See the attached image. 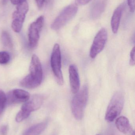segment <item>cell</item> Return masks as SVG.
I'll return each instance as SVG.
<instances>
[{
  "mask_svg": "<svg viewBox=\"0 0 135 135\" xmlns=\"http://www.w3.org/2000/svg\"><path fill=\"white\" fill-rule=\"evenodd\" d=\"M7 2H8V0H2V4L3 5L6 4H7Z\"/></svg>",
  "mask_w": 135,
  "mask_h": 135,
  "instance_id": "d4e9b609",
  "label": "cell"
},
{
  "mask_svg": "<svg viewBox=\"0 0 135 135\" xmlns=\"http://www.w3.org/2000/svg\"><path fill=\"white\" fill-rule=\"evenodd\" d=\"M1 40L3 46L6 47H11L12 46V40L10 36L7 32H2L1 36Z\"/></svg>",
  "mask_w": 135,
  "mask_h": 135,
  "instance_id": "9a60e30c",
  "label": "cell"
},
{
  "mask_svg": "<svg viewBox=\"0 0 135 135\" xmlns=\"http://www.w3.org/2000/svg\"><path fill=\"white\" fill-rule=\"evenodd\" d=\"M104 9V5L100 2L97 3L94 6L92 10V16L93 18H97Z\"/></svg>",
  "mask_w": 135,
  "mask_h": 135,
  "instance_id": "2e32d148",
  "label": "cell"
},
{
  "mask_svg": "<svg viewBox=\"0 0 135 135\" xmlns=\"http://www.w3.org/2000/svg\"><path fill=\"white\" fill-rule=\"evenodd\" d=\"M45 1L46 0H36V4L39 9H41L43 7Z\"/></svg>",
  "mask_w": 135,
  "mask_h": 135,
  "instance_id": "603a6c76",
  "label": "cell"
},
{
  "mask_svg": "<svg viewBox=\"0 0 135 135\" xmlns=\"http://www.w3.org/2000/svg\"><path fill=\"white\" fill-rule=\"evenodd\" d=\"M88 87L87 85H85L75 94L72 99L71 111L75 118L78 120H81L83 118L88 101Z\"/></svg>",
  "mask_w": 135,
  "mask_h": 135,
  "instance_id": "7a4b0ae2",
  "label": "cell"
},
{
  "mask_svg": "<svg viewBox=\"0 0 135 135\" xmlns=\"http://www.w3.org/2000/svg\"><path fill=\"white\" fill-rule=\"evenodd\" d=\"M44 98L41 95L36 94L29 98L21 107V110L18 113L16 120L18 123L27 119L32 112L39 109L43 102Z\"/></svg>",
  "mask_w": 135,
  "mask_h": 135,
  "instance_id": "277c9868",
  "label": "cell"
},
{
  "mask_svg": "<svg viewBox=\"0 0 135 135\" xmlns=\"http://www.w3.org/2000/svg\"><path fill=\"white\" fill-rule=\"evenodd\" d=\"M7 102L9 104L25 102L30 98V94L26 90L15 89L8 93L6 96Z\"/></svg>",
  "mask_w": 135,
  "mask_h": 135,
  "instance_id": "30bf717a",
  "label": "cell"
},
{
  "mask_svg": "<svg viewBox=\"0 0 135 135\" xmlns=\"http://www.w3.org/2000/svg\"><path fill=\"white\" fill-rule=\"evenodd\" d=\"M125 7L124 3L119 6L114 11L111 20V26L113 32L116 34L119 30L123 10Z\"/></svg>",
  "mask_w": 135,
  "mask_h": 135,
  "instance_id": "7c38bea8",
  "label": "cell"
},
{
  "mask_svg": "<svg viewBox=\"0 0 135 135\" xmlns=\"http://www.w3.org/2000/svg\"><path fill=\"white\" fill-rule=\"evenodd\" d=\"M78 7L74 4L69 5L63 10L51 25L54 30H58L65 26L77 13Z\"/></svg>",
  "mask_w": 135,
  "mask_h": 135,
  "instance_id": "5b68a950",
  "label": "cell"
},
{
  "mask_svg": "<svg viewBox=\"0 0 135 135\" xmlns=\"http://www.w3.org/2000/svg\"><path fill=\"white\" fill-rule=\"evenodd\" d=\"M29 70L30 74L21 81L20 84L24 88L34 89L41 84L43 77L41 62L36 55L32 57Z\"/></svg>",
  "mask_w": 135,
  "mask_h": 135,
  "instance_id": "6da1fadb",
  "label": "cell"
},
{
  "mask_svg": "<svg viewBox=\"0 0 135 135\" xmlns=\"http://www.w3.org/2000/svg\"><path fill=\"white\" fill-rule=\"evenodd\" d=\"M47 125L46 122L35 124L26 130L22 135H40L44 131Z\"/></svg>",
  "mask_w": 135,
  "mask_h": 135,
  "instance_id": "5bb4252c",
  "label": "cell"
},
{
  "mask_svg": "<svg viewBox=\"0 0 135 135\" xmlns=\"http://www.w3.org/2000/svg\"><path fill=\"white\" fill-rule=\"evenodd\" d=\"M91 0H75L76 4L78 5H85L90 2Z\"/></svg>",
  "mask_w": 135,
  "mask_h": 135,
  "instance_id": "7402d4cb",
  "label": "cell"
},
{
  "mask_svg": "<svg viewBox=\"0 0 135 135\" xmlns=\"http://www.w3.org/2000/svg\"><path fill=\"white\" fill-rule=\"evenodd\" d=\"M7 104V98L5 93L0 90V117L2 114Z\"/></svg>",
  "mask_w": 135,
  "mask_h": 135,
  "instance_id": "e0dca14e",
  "label": "cell"
},
{
  "mask_svg": "<svg viewBox=\"0 0 135 135\" xmlns=\"http://www.w3.org/2000/svg\"><path fill=\"white\" fill-rule=\"evenodd\" d=\"M10 1L13 4L17 6L25 1L26 0H10Z\"/></svg>",
  "mask_w": 135,
  "mask_h": 135,
  "instance_id": "cb8c5ba5",
  "label": "cell"
},
{
  "mask_svg": "<svg viewBox=\"0 0 135 135\" xmlns=\"http://www.w3.org/2000/svg\"><path fill=\"white\" fill-rule=\"evenodd\" d=\"M29 10L28 4L27 1L17 6L12 16V27L15 32L19 33L22 29L25 15Z\"/></svg>",
  "mask_w": 135,
  "mask_h": 135,
  "instance_id": "52a82bcc",
  "label": "cell"
},
{
  "mask_svg": "<svg viewBox=\"0 0 135 135\" xmlns=\"http://www.w3.org/2000/svg\"><path fill=\"white\" fill-rule=\"evenodd\" d=\"M130 64L131 66L135 65V47H134L130 53Z\"/></svg>",
  "mask_w": 135,
  "mask_h": 135,
  "instance_id": "d6986e66",
  "label": "cell"
},
{
  "mask_svg": "<svg viewBox=\"0 0 135 135\" xmlns=\"http://www.w3.org/2000/svg\"><path fill=\"white\" fill-rule=\"evenodd\" d=\"M8 127L6 125H3L0 129L1 135H6L8 132Z\"/></svg>",
  "mask_w": 135,
  "mask_h": 135,
  "instance_id": "44dd1931",
  "label": "cell"
},
{
  "mask_svg": "<svg viewBox=\"0 0 135 135\" xmlns=\"http://www.w3.org/2000/svg\"><path fill=\"white\" fill-rule=\"evenodd\" d=\"M124 102V95L122 92L117 91L115 93L107 108L105 113V120L108 122L114 121L121 113Z\"/></svg>",
  "mask_w": 135,
  "mask_h": 135,
  "instance_id": "3957f363",
  "label": "cell"
},
{
  "mask_svg": "<svg viewBox=\"0 0 135 135\" xmlns=\"http://www.w3.org/2000/svg\"><path fill=\"white\" fill-rule=\"evenodd\" d=\"M99 135V134H97V135Z\"/></svg>",
  "mask_w": 135,
  "mask_h": 135,
  "instance_id": "4316f807",
  "label": "cell"
},
{
  "mask_svg": "<svg viewBox=\"0 0 135 135\" xmlns=\"http://www.w3.org/2000/svg\"><path fill=\"white\" fill-rule=\"evenodd\" d=\"M128 4L131 12H134L135 10V0H127Z\"/></svg>",
  "mask_w": 135,
  "mask_h": 135,
  "instance_id": "ffe728a7",
  "label": "cell"
},
{
  "mask_svg": "<svg viewBox=\"0 0 135 135\" xmlns=\"http://www.w3.org/2000/svg\"><path fill=\"white\" fill-rule=\"evenodd\" d=\"M51 66L52 71L59 85H63L64 80L62 71V57L60 46L55 44L51 57Z\"/></svg>",
  "mask_w": 135,
  "mask_h": 135,
  "instance_id": "8992f818",
  "label": "cell"
},
{
  "mask_svg": "<svg viewBox=\"0 0 135 135\" xmlns=\"http://www.w3.org/2000/svg\"><path fill=\"white\" fill-rule=\"evenodd\" d=\"M108 38L106 29L102 28L97 32L94 38L90 51V56L94 59L104 48Z\"/></svg>",
  "mask_w": 135,
  "mask_h": 135,
  "instance_id": "ba28073f",
  "label": "cell"
},
{
  "mask_svg": "<svg viewBox=\"0 0 135 135\" xmlns=\"http://www.w3.org/2000/svg\"><path fill=\"white\" fill-rule=\"evenodd\" d=\"M10 60L9 54L6 51L0 52V64H7Z\"/></svg>",
  "mask_w": 135,
  "mask_h": 135,
  "instance_id": "ac0fdd59",
  "label": "cell"
},
{
  "mask_svg": "<svg viewBox=\"0 0 135 135\" xmlns=\"http://www.w3.org/2000/svg\"><path fill=\"white\" fill-rule=\"evenodd\" d=\"M115 125L119 131L124 134H128L131 132L132 127L129 120L124 116L118 117L116 120Z\"/></svg>",
  "mask_w": 135,
  "mask_h": 135,
  "instance_id": "4fadbf2b",
  "label": "cell"
},
{
  "mask_svg": "<svg viewBox=\"0 0 135 135\" xmlns=\"http://www.w3.org/2000/svg\"><path fill=\"white\" fill-rule=\"evenodd\" d=\"M69 77L71 92L73 94L77 93L80 88V81L77 68L75 65H71L69 67Z\"/></svg>",
  "mask_w": 135,
  "mask_h": 135,
  "instance_id": "8fae6325",
  "label": "cell"
},
{
  "mask_svg": "<svg viewBox=\"0 0 135 135\" xmlns=\"http://www.w3.org/2000/svg\"><path fill=\"white\" fill-rule=\"evenodd\" d=\"M132 135H135V132H132Z\"/></svg>",
  "mask_w": 135,
  "mask_h": 135,
  "instance_id": "484cf974",
  "label": "cell"
},
{
  "mask_svg": "<svg viewBox=\"0 0 135 135\" xmlns=\"http://www.w3.org/2000/svg\"><path fill=\"white\" fill-rule=\"evenodd\" d=\"M44 23V17L43 16L38 17L35 21L30 25L29 29L28 38L29 46L31 48L37 45L40 38V33Z\"/></svg>",
  "mask_w": 135,
  "mask_h": 135,
  "instance_id": "9c48e42d",
  "label": "cell"
}]
</instances>
